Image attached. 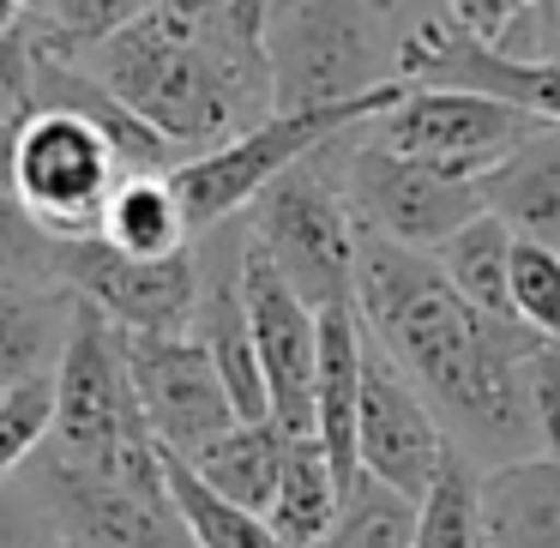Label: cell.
I'll use <instances>...</instances> for the list:
<instances>
[{
  "label": "cell",
  "mask_w": 560,
  "mask_h": 548,
  "mask_svg": "<svg viewBox=\"0 0 560 548\" xmlns=\"http://www.w3.org/2000/svg\"><path fill=\"white\" fill-rule=\"evenodd\" d=\"M482 199L524 242L560 247V121H542L506 163L482 175Z\"/></svg>",
  "instance_id": "cell-17"
},
{
  "label": "cell",
  "mask_w": 560,
  "mask_h": 548,
  "mask_svg": "<svg viewBox=\"0 0 560 548\" xmlns=\"http://www.w3.org/2000/svg\"><path fill=\"white\" fill-rule=\"evenodd\" d=\"M121 338L139 386V410H145V428L163 452L187 458L206 440H218L223 428L242 422L218 362L194 331H121Z\"/></svg>",
  "instance_id": "cell-12"
},
{
  "label": "cell",
  "mask_w": 560,
  "mask_h": 548,
  "mask_svg": "<svg viewBox=\"0 0 560 548\" xmlns=\"http://www.w3.org/2000/svg\"><path fill=\"white\" fill-rule=\"evenodd\" d=\"M67 548H91V543H79V536H67Z\"/></svg>",
  "instance_id": "cell-35"
},
{
  "label": "cell",
  "mask_w": 560,
  "mask_h": 548,
  "mask_svg": "<svg viewBox=\"0 0 560 548\" xmlns=\"http://www.w3.org/2000/svg\"><path fill=\"white\" fill-rule=\"evenodd\" d=\"M410 25L398 0H271L259 37L278 109H326L398 85Z\"/></svg>",
  "instance_id": "cell-3"
},
{
  "label": "cell",
  "mask_w": 560,
  "mask_h": 548,
  "mask_svg": "<svg viewBox=\"0 0 560 548\" xmlns=\"http://www.w3.org/2000/svg\"><path fill=\"white\" fill-rule=\"evenodd\" d=\"M355 314L368 338L428 392L476 464L542 452L530 416V355L548 343L542 331L482 314L434 254L386 242L374 230H362L355 254Z\"/></svg>",
  "instance_id": "cell-1"
},
{
  "label": "cell",
  "mask_w": 560,
  "mask_h": 548,
  "mask_svg": "<svg viewBox=\"0 0 560 548\" xmlns=\"http://www.w3.org/2000/svg\"><path fill=\"white\" fill-rule=\"evenodd\" d=\"M476 488H482L488 548H560V458L555 452L488 464L476 476Z\"/></svg>",
  "instance_id": "cell-15"
},
{
  "label": "cell",
  "mask_w": 560,
  "mask_h": 548,
  "mask_svg": "<svg viewBox=\"0 0 560 548\" xmlns=\"http://www.w3.org/2000/svg\"><path fill=\"white\" fill-rule=\"evenodd\" d=\"M398 79L404 85H458V91H488L500 103L560 121V61L548 55H512L464 31L458 19H416L398 49Z\"/></svg>",
  "instance_id": "cell-14"
},
{
  "label": "cell",
  "mask_w": 560,
  "mask_h": 548,
  "mask_svg": "<svg viewBox=\"0 0 560 548\" xmlns=\"http://www.w3.org/2000/svg\"><path fill=\"white\" fill-rule=\"evenodd\" d=\"M0 103H7V91H0Z\"/></svg>",
  "instance_id": "cell-36"
},
{
  "label": "cell",
  "mask_w": 560,
  "mask_h": 548,
  "mask_svg": "<svg viewBox=\"0 0 560 548\" xmlns=\"http://www.w3.org/2000/svg\"><path fill=\"white\" fill-rule=\"evenodd\" d=\"M0 548H67V530L55 518L37 476H7L0 482Z\"/></svg>",
  "instance_id": "cell-28"
},
{
  "label": "cell",
  "mask_w": 560,
  "mask_h": 548,
  "mask_svg": "<svg viewBox=\"0 0 560 548\" xmlns=\"http://www.w3.org/2000/svg\"><path fill=\"white\" fill-rule=\"evenodd\" d=\"M338 506H343V482H338V470H331L326 446H319V440H290L278 500H271V512H266L271 530L290 548H314L319 536L338 524Z\"/></svg>",
  "instance_id": "cell-20"
},
{
  "label": "cell",
  "mask_w": 560,
  "mask_h": 548,
  "mask_svg": "<svg viewBox=\"0 0 560 548\" xmlns=\"http://www.w3.org/2000/svg\"><path fill=\"white\" fill-rule=\"evenodd\" d=\"M355 452L362 470L380 482L404 488L410 500H422L428 488L446 476V464L458 458L452 428H440V410L428 404V392L368 338L362 362V422H355Z\"/></svg>",
  "instance_id": "cell-13"
},
{
  "label": "cell",
  "mask_w": 560,
  "mask_h": 548,
  "mask_svg": "<svg viewBox=\"0 0 560 548\" xmlns=\"http://www.w3.org/2000/svg\"><path fill=\"white\" fill-rule=\"evenodd\" d=\"M512 319L560 343V247L548 242H512Z\"/></svg>",
  "instance_id": "cell-27"
},
{
  "label": "cell",
  "mask_w": 560,
  "mask_h": 548,
  "mask_svg": "<svg viewBox=\"0 0 560 548\" xmlns=\"http://www.w3.org/2000/svg\"><path fill=\"white\" fill-rule=\"evenodd\" d=\"M283 452H290V434L278 422H235L218 440H206L199 452H187L182 464L211 494L235 500L247 512H271L278 482H283Z\"/></svg>",
  "instance_id": "cell-18"
},
{
  "label": "cell",
  "mask_w": 560,
  "mask_h": 548,
  "mask_svg": "<svg viewBox=\"0 0 560 548\" xmlns=\"http://www.w3.org/2000/svg\"><path fill=\"white\" fill-rule=\"evenodd\" d=\"M398 97H404V79L386 91H368V97H350V103H326V109H271L266 121L235 133L230 145L175 163L170 182H175V194H182L194 230L206 235V230H218V223H230L235 211H247L283 170L314 158L319 145H331V139L350 133V127L380 121Z\"/></svg>",
  "instance_id": "cell-6"
},
{
  "label": "cell",
  "mask_w": 560,
  "mask_h": 548,
  "mask_svg": "<svg viewBox=\"0 0 560 548\" xmlns=\"http://www.w3.org/2000/svg\"><path fill=\"white\" fill-rule=\"evenodd\" d=\"M416 506L422 500H410L404 488H392V482L362 470L338 506V524L314 548H410L416 543Z\"/></svg>",
  "instance_id": "cell-23"
},
{
  "label": "cell",
  "mask_w": 560,
  "mask_h": 548,
  "mask_svg": "<svg viewBox=\"0 0 560 548\" xmlns=\"http://www.w3.org/2000/svg\"><path fill=\"white\" fill-rule=\"evenodd\" d=\"M49 458L79 464V470H103V476L151 470L163 458V446L145 428V410H139L121 326L109 314H97L91 302L73 307V331H67L61 368H55Z\"/></svg>",
  "instance_id": "cell-4"
},
{
  "label": "cell",
  "mask_w": 560,
  "mask_h": 548,
  "mask_svg": "<svg viewBox=\"0 0 560 548\" xmlns=\"http://www.w3.org/2000/svg\"><path fill=\"white\" fill-rule=\"evenodd\" d=\"M79 61L158 127L182 163L230 145L278 109L266 37L235 19L230 0H158Z\"/></svg>",
  "instance_id": "cell-2"
},
{
  "label": "cell",
  "mask_w": 560,
  "mask_h": 548,
  "mask_svg": "<svg viewBox=\"0 0 560 548\" xmlns=\"http://www.w3.org/2000/svg\"><path fill=\"white\" fill-rule=\"evenodd\" d=\"M350 133H338L331 145H319L314 158L283 170L278 182L247 206V235H254V247L314 307L355 302L362 223H355L350 187H343V145H350Z\"/></svg>",
  "instance_id": "cell-5"
},
{
  "label": "cell",
  "mask_w": 560,
  "mask_h": 548,
  "mask_svg": "<svg viewBox=\"0 0 560 548\" xmlns=\"http://www.w3.org/2000/svg\"><path fill=\"white\" fill-rule=\"evenodd\" d=\"M542 127V115L500 103L488 91H458V85H404V97L392 103L380 121H368V133L392 151L434 163V170L470 175L482 182L494 163H506L524 139Z\"/></svg>",
  "instance_id": "cell-9"
},
{
  "label": "cell",
  "mask_w": 560,
  "mask_h": 548,
  "mask_svg": "<svg viewBox=\"0 0 560 548\" xmlns=\"http://www.w3.org/2000/svg\"><path fill=\"white\" fill-rule=\"evenodd\" d=\"M242 295H247V319H254V350H259V374H266L271 422L290 440H319V416H314L319 307L259 254L254 235H247V254H242Z\"/></svg>",
  "instance_id": "cell-11"
},
{
  "label": "cell",
  "mask_w": 560,
  "mask_h": 548,
  "mask_svg": "<svg viewBox=\"0 0 560 548\" xmlns=\"http://www.w3.org/2000/svg\"><path fill=\"white\" fill-rule=\"evenodd\" d=\"M55 434V374L25 380V386H0V482L25 470L37 446Z\"/></svg>",
  "instance_id": "cell-26"
},
{
  "label": "cell",
  "mask_w": 560,
  "mask_h": 548,
  "mask_svg": "<svg viewBox=\"0 0 560 548\" xmlns=\"http://www.w3.org/2000/svg\"><path fill=\"white\" fill-rule=\"evenodd\" d=\"M103 235H109L121 254L139 259H170L194 247V218H187L182 194H175L170 170H133L109 199V218H103Z\"/></svg>",
  "instance_id": "cell-19"
},
{
  "label": "cell",
  "mask_w": 560,
  "mask_h": 548,
  "mask_svg": "<svg viewBox=\"0 0 560 548\" xmlns=\"http://www.w3.org/2000/svg\"><path fill=\"white\" fill-rule=\"evenodd\" d=\"M530 416H536V446L560 458V343L555 338L530 355Z\"/></svg>",
  "instance_id": "cell-30"
},
{
  "label": "cell",
  "mask_w": 560,
  "mask_h": 548,
  "mask_svg": "<svg viewBox=\"0 0 560 548\" xmlns=\"http://www.w3.org/2000/svg\"><path fill=\"white\" fill-rule=\"evenodd\" d=\"M79 295L67 283L0 278V386H25L61 368Z\"/></svg>",
  "instance_id": "cell-16"
},
{
  "label": "cell",
  "mask_w": 560,
  "mask_h": 548,
  "mask_svg": "<svg viewBox=\"0 0 560 548\" xmlns=\"http://www.w3.org/2000/svg\"><path fill=\"white\" fill-rule=\"evenodd\" d=\"M230 7H235V19H242L247 31H259V25H266V7H271V0H230Z\"/></svg>",
  "instance_id": "cell-34"
},
{
  "label": "cell",
  "mask_w": 560,
  "mask_h": 548,
  "mask_svg": "<svg viewBox=\"0 0 560 548\" xmlns=\"http://www.w3.org/2000/svg\"><path fill=\"white\" fill-rule=\"evenodd\" d=\"M19 133H25V109L0 103V194H13V175H19Z\"/></svg>",
  "instance_id": "cell-33"
},
{
  "label": "cell",
  "mask_w": 560,
  "mask_h": 548,
  "mask_svg": "<svg viewBox=\"0 0 560 548\" xmlns=\"http://www.w3.org/2000/svg\"><path fill=\"white\" fill-rule=\"evenodd\" d=\"M536 0H446V13L458 19L464 31H476L482 43H494V49H506L512 37H518V25L530 19Z\"/></svg>",
  "instance_id": "cell-31"
},
{
  "label": "cell",
  "mask_w": 560,
  "mask_h": 548,
  "mask_svg": "<svg viewBox=\"0 0 560 548\" xmlns=\"http://www.w3.org/2000/svg\"><path fill=\"white\" fill-rule=\"evenodd\" d=\"M512 55H548V61H560V0H536L530 19L518 25V37L506 43Z\"/></svg>",
  "instance_id": "cell-32"
},
{
  "label": "cell",
  "mask_w": 560,
  "mask_h": 548,
  "mask_svg": "<svg viewBox=\"0 0 560 548\" xmlns=\"http://www.w3.org/2000/svg\"><path fill=\"white\" fill-rule=\"evenodd\" d=\"M512 242H518L512 223H500L494 211H482V218H470L458 235H446V242L434 247V259H440V271H446V278L458 283L476 307H482V314L512 319V290H506Z\"/></svg>",
  "instance_id": "cell-21"
},
{
  "label": "cell",
  "mask_w": 560,
  "mask_h": 548,
  "mask_svg": "<svg viewBox=\"0 0 560 548\" xmlns=\"http://www.w3.org/2000/svg\"><path fill=\"white\" fill-rule=\"evenodd\" d=\"M151 7H158V0H31L43 43L61 49V55H91L97 43H109L115 31L133 25Z\"/></svg>",
  "instance_id": "cell-25"
},
{
  "label": "cell",
  "mask_w": 560,
  "mask_h": 548,
  "mask_svg": "<svg viewBox=\"0 0 560 548\" xmlns=\"http://www.w3.org/2000/svg\"><path fill=\"white\" fill-rule=\"evenodd\" d=\"M55 278L121 331H194L199 247L170 259L121 254L109 235H55Z\"/></svg>",
  "instance_id": "cell-10"
},
{
  "label": "cell",
  "mask_w": 560,
  "mask_h": 548,
  "mask_svg": "<svg viewBox=\"0 0 560 548\" xmlns=\"http://www.w3.org/2000/svg\"><path fill=\"white\" fill-rule=\"evenodd\" d=\"M163 476H170L175 512L187 518V530H194L199 548H290L278 530H271L266 512H247V506H235V500L211 494L175 452H163Z\"/></svg>",
  "instance_id": "cell-22"
},
{
  "label": "cell",
  "mask_w": 560,
  "mask_h": 548,
  "mask_svg": "<svg viewBox=\"0 0 560 548\" xmlns=\"http://www.w3.org/2000/svg\"><path fill=\"white\" fill-rule=\"evenodd\" d=\"M127 158L91 115L79 109H31L19 133L13 199L49 235H103L115 187L127 182Z\"/></svg>",
  "instance_id": "cell-7"
},
{
  "label": "cell",
  "mask_w": 560,
  "mask_h": 548,
  "mask_svg": "<svg viewBox=\"0 0 560 548\" xmlns=\"http://www.w3.org/2000/svg\"><path fill=\"white\" fill-rule=\"evenodd\" d=\"M343 187H350V211L362 230L422 247V254H434L446 235H458L470 218L488 211L482 182L380 145L368 127H355L350 145H343Z\"/></svg>",
  "instance_id": "cell-8"
},
{
  "label": "cell",
  "mask_w": 560,
  "mask_h": 548,
  "mask_svg": "<svg viewBox=\"0 0 560 548\" xmlns=\"http://www.w3.org/2000/svg\"><path fill=\"white\" fill-rule=\"evenodd\" d=\"M476 458L458 452L446 464L434 488L422 494L416 506V543L410 548H488V530H482V488H476Z\"/></svg>",
  "instance_id": "cell-24"
},
{
  "label": "cell",
  "mask_w": 560,
  "mask_h": 548,
  "mask_svg": "<svg viewBox=\"0 0 560 548\" xmlns=\"http://www.w3.org/2000/svg\"><path fill=\"white\" fill-rule=\"evenodd\" d=\"M0 278L61 283L55 278V235L43 230L13 194H0Z\"/></svg>",
  "instance_id": "cell-29"
}]
</instances>
